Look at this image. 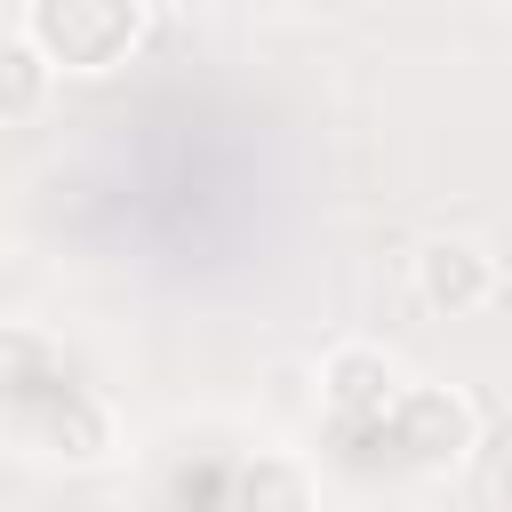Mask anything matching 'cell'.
I'll list each match as a JSON object with an SVG mask.
<instances>
[{
  "instance_id": "cell-8",
  "label": "cell",
  "mask_w": 512,
  "mask_h": 512,
  "mask_svg": "<svg viewBox=\"0 0 512 512\" xmlns=\"http://www.w3.org/2000/svg\"><path fill=\"white\" fill-rule=\"evenodd\" d=\"M48 88H56V64H48L24 32H0V128H8V120H32V112L48 104Z\"/></svg>"
},
{
  "instance_id": "cell-3",
  "label": "cell",
  "mask_w": 512,
  "mask_h": 512,
  "mask_svg": "<svg viewBox=\"0 0 512 512\" xmlns=\"http://www.w3.org/2000/svg\"><path fill=\"white\" fill-rule=\"evenodd\" d=\"M416 296L432 304V312H480L488 296H496V256L480 248V240H464V232H432L424 248H416Z\"/></svg>"
},
{
  "instance_id": "cell-7",
  "label": "cell",
  "mask_w": 512,
  "mask_h": 512,
  "mask_svg": "<svg viewBox=\"0 0 512 512\" xmlns=\"http://www.w3.org/2000/svg\"><path fill=\"white\" fill-rule=\"evenodd\" d=\"M32 432H40L56 456H72V464H96V456H112V416H104V400H88L80 384H72V392H64V400H56V408L32 424Z\"/></svg>"
},
{
  "instance_id": "cell-4",
  "label": "cell",
  "mask_w": 512,
  "mask_h": 512,
  "mask_svg": "<svg viewBox=\"0 0 512 512\" xmlns=\"http://www.w3.org/2000/svg\"><path fill=\"white\" fill-rule=\"evenodd\" d=\"M400 368H392V352H376V344H336L328 360H320V400H328V416L336 424H384V408L400 400Z\"/></svg>"
},
{
  "instance_id": "cell-1",
  "label": "cell",
  "mask_w": 512,
  "mask_h": 512,
  "mask_svg": "<svg viewBox=\"0 0 512 512\" xmlns=\"http://www.w3.org/2000/svg\"><path fill=\"white\" fill-rule=\"evenodd\" d=\"M144 16H152V0H24V40L48 64L104 72L144 40Z\"/></svg>"
},
{
  "instance_id": "cell-5",
  "label": "cell",
  "mask_w": 512,
  "mask_h": 512,
  "mask_svg": "<svg viewBox=\"0 0 512 512\" xmlns=\"http://www.w3.org/2000/svg\"><path fill=\"white\" fill-rule=\"evenodd\" d=\"M64 400L72 384H64V360H56V344L40 336V328H0V416L8 424H24V400Z\"/></svg>"
},
{
  "instance_id": "cell-6",
  "label": "cell",
  "mask_w": 512,
  "mask_h": 512,
  "mask_svg": "<svg viewBox=\"0 0 512 512\" xmlns=\"http://www.w3.org/2000/svg\"><path fill=\"white\" fill-rule=\"evenodd\" d=\"M232 512H312V472L296 456H248L232 480Z\"/></svg>"
},
{
  "instance_id": "cell-2",
  "label": "cell",
  "mask_w": 512,
  "mask_h": 512,
  "mask_svg": "<svg viewBox=\"0 0 512 512\" xmlns=\"http://www.w3.org/2000/svg\"><path fill=\"white\" fill-rule=\"evenodd\" d=\"M384 432H392L400 464L448 472V464H464V448L480 440V416H472V400H464L456 384H400V400L384 408Z\"/></svg>"
},
{
  "instance_id": "cell-9",
  "label": "cell",
  "mask_w": 512,
  "mask_h": 512,
  "mask_svg": "<svg viewBox=\"0 0 512 512\" xmlns=\"http://www.w3.org/2000/svg\"><path fill=\"white\" fill-rule=\"evenodd\" d=\"M96 512H128V504H96Z\"/></svg>"
}]
</instances>
